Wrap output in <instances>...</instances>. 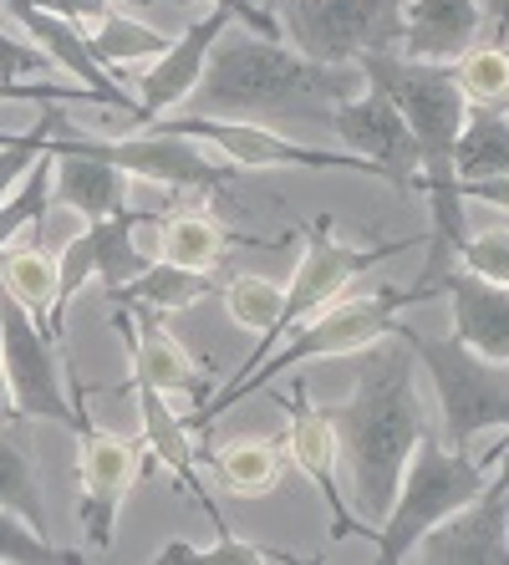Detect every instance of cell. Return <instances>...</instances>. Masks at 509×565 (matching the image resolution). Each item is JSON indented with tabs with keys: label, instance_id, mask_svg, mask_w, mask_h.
Wrapping results in <instances>:
<instances>
[{
	"label": "cell",
	"instance_id": "obj_1",
	"mask_svg": "<svg viewBox=\"0 0 509 565\" xmlns=\"http://www.w3.org/2000/svg\"><path fill=\"white\" fill-rule=\"evenodd\" d=\"M362 87V66L311 62L290 41L255 36L250 26L240 31L230 21L214 41L199 87L189 93V107H194V118L265 122L275 132L296 128V122H327L331 128V107Z\"/></svg>",
	"mask_w": 509,
	"mask_h": 565
},
{
	"label": "cell",
	"instance_id": "obj_2",
	"mask_svg": "<svg viewBox=\"0 0 509 565\" xmlns=\"http://www.w3.org/2000/svg\"><path fill=\"white\" fill-rule=\"evenodd\" d=\"M341 438V459L352 469V504L367 525L392 510L403 484L407 454L423 438V403H418V356L413 347L388 331L382 342L357 352L352 397L331 408Z\"/></svg>",
	"mask_w": 509,
	"mask_h": 565
},
{
	"label": "cell",
	"instance_id": "obj_3",
	"mask_svg": "<svg viewBox=\"0 0 509 565\" xmlns=\"http://www.w3.org/2000/svg\"><path fill=\"white\" fill-rule=\"evenodd\" d=\"M403 306H418V290L407 286H378L372 296H337V301H327L321 311L300 316L296 327L280 337V342L271 347V352L255 362L250 372H235L230 377V387H224L220 397H210L204 408L189 418V428H214V423L224 418V413L235 408L240 397H250L255 387H265V382H275L280 372L300 367V362H316V356H357L362 347L382 342L397 321L392 316L403 311Z\"/></svg>",
	"mask_w": 509,
	"mask_h": 565
},
{
	"label": "cell",
	"instance_id": "obj_4",
	"mask_svg": "<svg viewBox=\"0 0 509 565\" xmlns=\"http://www.w3.org/2000/svg\"><path fill=\"white\" fill-rule=\"evenodd\" d=\"M489 484V459H469L448 448L444 438H418V448L407 454L403 484H397V500L382 514L378 535V561L397 565L418 551V540L428 535L433 525H444L454 510H464L469 500H479V489Z\"/></svg>",
	"mask_w": 509,
	"mask_h": 565
},
{
	"label": "cell",
	"instance_id": "obj_5",
	"mask_svg": "<svg viewBox=\"0 0 509 565\" xmlns=\"http://www.w3.org/2000/svg\"><path fill=\"white\" fill-rule=\"evenodd\" d=\"M413 347L418 367L428 372L444 418V444L469 454V444L489 428H509V362L474 352L458 337H423V331L392 327Z\"/></svg>",
	"mask_w": 509,
	"mask_h": 565
},
{
	"label": "cell",
	"instance_id": "obj_6",
	"mask_svg": "<svg viewBox=\"0 0 509 565\" xmlns=\"http://www.w3.org/2000/svg\"><path fill=\"white\" fill-rule=\"evenodd\" d=\"M275 21L300 56L357 66L372 52H397L403 0H280Z\"/></svg>",
	"mask_w": 509,
	"mask_h": 565
},
{
	"label": "cell",
	"instance_id": "obj_7",
	"mask_svg": "<svg viewBox=\"0 0 509 565\" xmlns=\"http://www.w3.org/2000/svg\"><path fill=\"white\" fill-rule=\"evenodd\" d=\"M0 362L11 377V403L21 418L36 423H66V428H87V418L77 413V403L66 397L62 362H56L46 331L36 327V316L15 301L11 290L0 286Z\"/></svg>",
	"mask_w": 509,
	"mask_h": 565
},
{
	"label": "cell",
	"instance_id": "obj_8",
	"mask_svg": "<svg viewBox=\"0 0 509 565\" xmlns=\"http://www.w3.org/2000/svg\"><path fill=\"white\" fill-rule=\"evenodd\" d=\"M397 250H413V239H388V245H341V239L331 235V224L316 220L311 235H306V255H300L296 276H290V286H286V321H280L275 337H265V347H255V352L245 356V367L240 372L255 367V362H261V356L271 352L290 327H296L300 316H311V311H321L327 301H337L341 290L352 286L362 270H372L378 260H392Z\"/></svg>",
	"mask_w": 509,
	"mask_h": 565
},
{
	"label": "cell",
	"instance_id": "obj_9",
	"mask_svg": "<svg viewBox=\"0 0 509 565\" xmlns=\"http://www.w3.org/2000/svg\"><path fill=\"white\" fill-rule=\"evenodd\" d=\"M148 132H132V138H82L92 153H103L107 163H118L128 179H148L158 189H220L230 173H240L230 158L210 153L199 138H183V132L163 128V122H144Z\"/></svg>",
	"mask_w": 509,
	"mask_h": 565
},
{
	"label": "cell",
	"instance_id": "obj_10",
	"mask_svg": "<svg viewBox=\"0 0 509 565\" xmlns=\"http://www.w3.org/2000/svg\"><path fill=\"white\" fill-rule=\"evenodd\" d=\"M163 128L183 132V138H199L204 148H214L220 158H230L235 169H286V163H300V169H362L367 163L357 153H331V148H311L300 138H286V132L265 128V122H240V118H158Z\"/></svg>",
	"mask_w": 509,
	"mask_h": 565
},
{
	"label": "cell",
	"instance_id": "obj_11",
	"mask_svg": "<svg viewBox=\"0 0 509 565\" xmlns=\"http://www.w3.org/2000/svg\"><path fill=\"white\" fill-rule=\"evenodd\" d=\"M331 128L347 143V153H357L367 163V173H382L392 184H418V143L407 132L403 113L392 107V97L378 82H367L362 93L341 97L331 107Z\"/></svg>",
	"mask_w": 509,
	"mask_h": 565
},
{
	"label": "cell",
	"instance_id": "obj_12",
	"mask_svg": "<svg viewBox=\"0 0 509 565\" xmlns=\"http://www.w3.org/2000/svg\"><path fill=\"white\" fill-rule=\"evenodd\" d=\"M413 555L428 565H509V489L489 479L479 500L433 525Z\"/></svg>",
	"mask_w": 509,
	"mask_h": 565
},
{
	"label": "cell",
	"instance_id": "obj_13",
	"mask_svg": "<svg viewBox=\"0 0 509 565\" xmlns=\"http://www.w3.org/2000/svg\"><path fill=\"white\" fill-rule=\"evenodd\" d=\"M230 21H235V6H214L210 15H199L179 41H169V46L148 62L144 82H138V118L158 122L189 103V93L199 87L204 66H210L214 41H220V31L230 26Z\"/></svg>",
	"mask_w": 509,
	"mask_h": 565
},
{
	"label": "cell",
	"instance_id": "obj_14",
	"mask_svg": "<svg viewBox=\"0 0 509 565\" xmlns=\"http://www.w3.org/2000/svg\"><path fill=\"white\" fill-rule=\"evenodd\" d=\"M62 128V107H52V194L62 210L82 214V220H107V214L128 210V173L118 163H107L103 153H92L82 138Z\"/></svg>",
	"mask_w": 509,
	"mask_h": 565
},
{
	"label": "cell",
	"instance_id": "obj_15",
	"mask_svg": "<svg viewBox=\"0 0 509 565\" xmlns=\"http://www.w3.org/2000/svg\"><path fill=\"white\" fill-rule=\"evenodd\" d=\"M290 428H286V459L296 463L306 479L316 484L321 504L331 510V535H378V525H367L362 514L347 510L337 489V459H341V438H337V423H331L327 408H311L306 397L290 403Z\"/></svg>",
	"mask_w": 509,
	"mask_h": 565
},
{
	"label": "cell",
	"instance_id": "obj_16",
	"mask_svg": "<svg viewBox=\"0 0 509 565\" xmlns=\"http://www.w3.org/2000/svg\"><path fill=\"white\" fill-rule=\"evenodd\" d=\"M484 31V0H403L397 52L413 62L454 66Z\"/></svg>",
	"mask_w": 509,
	"mask_h": 565
},
{
	"label": "cell",
	"instance_id": "obj_17",
	"mask_svg": "<svg viewBox=\"0 0 509 565\" xmlns=\"http://www.w3.org/2000/svg\"><path fill=\"white\" fill-rule=\"evenodd\" d=\"M438 290L448 296L458 342L484 356H495V362H509V286L454 265V270L438 280Z\"/></svg>",
	"mask_w": 509,
	"mask_h": 565
},
{
	"label": "cell",
	"instance_id": "obj_18",
	"mask_svg": "<svg viewBox=\"0 0 509 565\" xmlns=\"http://www.w3.org/2000/svg\"><path fill=\"white\" fill-rule=\"evenodd\" d=\"M132 387H138V418H144L148 454H153L163 469L179 473V484L199 500V510L214 514V525H224L220 510H214V500L204 494V484H199V459H194V444H189V423L173 413L169 393H158V387H148V382H132Z\"/></svg>",
	"mask_w": 509,
	"mask_h": 565
},
{
	"label": "cell",
	"instance_id": "obj_19",
	"mask_svg": "<svg viewBox=\"0 0 509 565\" xmlns=\"http://www.w3.org/2000/svg\"><path fill=\"white\" fill-rule=\"evenodd\" d=\"M0 286L36 316L41 331H56V260L41 245V230L26 224L21 235L0 250Z\"/></svg>",
	"mask_w": 509,
	"mask_h": 565
},
{
	"label": "cell",
	"instance_id": "obj_20",
	"mask_svg": "<svg viewBox=\"0 0 509 565\" xmlns=\"http://www.w3.org/2000/svg\"><path fill=\"white\" fill-rule=\"evenodd\" d=\"M138 444L118 434H97V428H82L77 434V479H82V500H107L123 504L128 489L138 484Z\"/></svg>",
	"mask_w": 509,
	"mask_h": 565
},
{
	"label": "cell",
	"instance_id": "obj_21",
	"mask_svg": "<svg viewBox=\"0 0 509 565\" xmlns=\"http://www.w3.org/2000/svg\"><path fill=\"white\" fill-rule=\"evenodd\" d=\"M132 347V382H148L158 393H199V367L183 352L173 331H163L153 316H138V331H128Z\"/></svg>",
	"mask_w": 509,
	"mask_h": 565
},
{
	"label": "cell",
	"instance_id": "obj_22",
	"mask_svg": "<svg viewBox=\"0 0 509 565\" xmlns=\"http://www.w3.org/2000/svg\"><path fill=\"white\" fill-rule=\"evenodd\" d=\"M454 169H458V184L509 173V118L505 113H495V107H469L464 132H458V148H454Z\"/></svg>",
	"mask_w": 509,
	"mask_h": 565
},
{
	"label": "cell",
	"instance_id": "obj_23",
	"mask_svg": "<svg viewBox=\"0 0 509 565\" xmlns=\"http://www.w3.org/2000/svg\"><path fill=\"white\" fill-rule=\"evenodd\" d=\"M158 260L210 276L214 265L224 260V230L210 220V214H199V210L169 214V220L158 224Z\"/></svg>",
	"mask_w": 509,
	"mask_h": 565
},
{
	"label": "cell",
	"instance_id": "obj_24",
	"mask_svg": "<svg viewBox=\"0 0 509 565\" xmlns=\"http://www.w3.org/2000/svg\"><path fill=\"white\" fill-rule=\"evenodd\" d=\"M132 230H138V214L132 210H118L107 214V220H92L87 224V245H92V265H97V276H103L107 290L128 286L138 270L153 265V255H144L132 245Z\"/></svg>",
	"mask_w": 509,
	"mask_h": 565
},
{
	"label": "cell",
	"instance_id": "obj_25",
	"mask_svg": "<svg viewBox=\"0 0 509 565\" xmlns=\"http://www.w3.org/2000/svg\"><path fill=\"white\" fill-rule=\"evenodd\" d=\"M458 93L469 97V107H509V26H499L495 41H474L469 52L454 62Z\"/></svg>",
	"mask_w": 509,
	"mask_h": 565
},
{
	"label": "cell",
	"instance_id": "obj_26",
	"mask_svg": "<svg viewBox=\"0 0 509 565\" xmlns=\"http://www.w3.org/2000/svg\"><path fill=\"white\" fill-rule=\"evenodd\" d=\"M210 290V280L199 276V270H183V265H169V260H153L148 270L128 280V286L107 290L113 301H132L144 306V311H189Z\"/></svg>",
	"mask_w": 509,
	"mask_h": 565
},
{
	"label": "cell",
	"instance_id": "obj_27",
	"mask_svg": "<svg viewBox=\"0 0 509 565\" xmlns=\"http://www.w3.org/2000/svg\"><path fill=\"white\" fill-rule=\"evenodd\" d=\"M220 463V479L230 494L240 500H261L280 489V448L275 444H255V438H240V444H224L214 454Z\"/></svg>",
	"mask_w": 509,
	"mask_h": 565
},
{
	"label": "cell",
	"instance_id": "obj_28",
	"mask_svg": "<svg viewBox=\"0 0 509 565\" xmlns=\"http://www.w3.org/2000/svg\"><path fill=\"white\" fill-rule=\"evenodd\" d=\"M87 46H92V56L113 72V66H128V62H153L163 46H169V36H158L153 26H144V21H132L128 11H113L97 21V26L87 31Z\"/></svg>",
	"mask_w": 509,
	"mask_h": 565
},
{
	"label": "cell",
	"instance_id": "obj_29",
	"mask_svg": "<svg viewBox=\"0 0 509 565\" xmlns=\"http://www.w3.org/2000/svg\"><path fill=\"white\" fill-rule=\"evenodd\" d=\"M224 311H230L235 327L275 337L280 321H286V286H275L265 276H235L230 290H224Z\"/></svg>",
	"mask_w": 509,
	"mask_h": 565
},
{
	"label": "cell",
	"instance_id": "obj_30",
	"mask_svg": "<svg viewBox=\"0 0 509 565\" xmlns=\"http://www.w3.org/2000/svg\"><path fill=\"white\" fill-rule=\"evenodd\" d=\"M0 504L6 510H21L36 530H46V500H41V484H36V469H31L26 448L15 444L11 434H0Z\"/></svg>",
	"mask_w": 509,
	"mask_h": 565
},
{
	"label": "cell",
	"instance_id": "obj_31",
	"mask_svg": "<svg viewBox=\"0 0 509 565\" xmlns=\"http://www.w3.org/2000/svg\"><path fill=\"white\" fill-rule=\"evenodd\" d=\"M77 555L52 545L46 530H36L21 510L0 504V565H72Z\"/></svg>",
	"mask_w": 509,
	"mask_h": 565
},
{
	"label": "cell",
	"instance_id": "obj_32",
	"mask_svg": "<svg viewBox=\"0 0 509 565\" xmlns=\"http://www.w3.org/2000/svg\"><path fill=\"white\" fill-rule=\"evenodd\" d=\"M46 143H52V103H41V122L26 138H6V143H0V204L15 194V184H21L31 173V163L46 153Z\"/></svg>",
	"mask_w": 509,
	"mask_h": 565
},
{
	"label": "cell",
	"instance_id": "obj_33",
	"mask_svg": "<svg viewBox=\"0 0 509 565\" xmlns=\"http://www.w3.org/2000/svg\"><path fill=\"white\" fill-rule=\"evenodd\" d=\"M52 56L41 52L36 41L26 31H15L0 21V77L6 82H21V77H41V72H52Z\"/></svg>",
	"mask_w": 509,
	"mask_h": 565
},
{
	"label": "cell",
	"instance_id": "obj_34",
	"mask_svg": "<svg viewBox=\"0 0 509 565\" xmlns=\"http://www.w3.org/2000/svg\"><path fill=\"white\" fill-rule=\"evenodd\" d=\"M458 265L474 270V276H484V280L509 286V230H484V235H469V245H464Z\"/></svg>",
	"mask_w": 509,
	"mask_h": 565
},
{
	"label": "cell",
	"instance_id": "obj_35",
	"mask_svg": "<svg viewBox=\"0 0 509 565\" xmlns=\"http://www.w3.org/2000/svg\"><path fill=\"white\" fill-rule=\"evenodd\" d=\"M92 270H97V265H92V245H87V230H82L77 239H66L62 260H56V327H62L66 306L77 301V290L87 286Z\"/></svg>",
	"mask_w": 509,
	"mask_h": 565
},
{
	"label": "cell",
	"instance_id": "obj_36",
	"mask_svg": "<svg viewBox=\"0 0 509 565\" xmlns=\"http://www.w3.org/2000/svg\"><path fill=\"white\" fill-rule=\"evenodd\" d=\"M199 561H210V565H290L296 555H280V551H265V545H250V540L224 535L220 545H204Z\"/></svg>",
	"mask_w": 509,
	"mask_h": 565
},
{
	"label": "cell",
	"instance_id": "obj_37",
	"mask_svg": "<svg viewBox=\"0 0 509 565\" xmlns=\"http://www.w3.org/2000/svg\"><path fill=\"white\" fill-rule=\"evenodd\" d=\"M36 6H41V11H52V15H62L66 26H77L82 36H87V31L97 26V21H103L118 0H36Z\"/></svg>",
	"mask_w": 509,
	"mask_h": 565
},
{
	"label": "cell",
	"instance_id": "obj_38",
	"mask_svg": "<svg viewBox=\"0 0 509 565\" xmlns=\"http://www.w3.org/2000/svg\"><path fill=\"white\" fill-rule=\"evenodd\" d=\"M464 199H479V204H495V210L509 214V173H499V179H474V184H464Z\"/></svg>",
	"mask_w": 509,
	"mask_h": 565
},
{
	"label": "cell",
	"instance_id": "obj_39",
	"mask_svg": "<svg viewBox=\"0 0 509 565\" xmlns=\"http://www.w3.org/2000/svg\"><path fill=\"white\" fill-rule=\"evenodd\" d=\"M15 403H11V377H6V362H0V418H11Z\"/></svg>",
	"mask_w": 509,
	"mask_h": 565
},
{
	"label": "cell",
	"instance_id": "obj_40",
	"mask_svg": "<svg viewBox=\"0 0 509 565\" xmlns=\"http://www.w3.org/2000/svg\"><path fill=\"white\" fill-rule=\"evenodd\" d=\"M484 6L495 11V21H499V26H509V0H484Z\"/></svg>",
	"mask_w": 509,
	"mask_h": 565
},
{
	"label": "cell",
	"instance_id": "obj_41",
	"mask_svg": "<svg viewBox=\"0 0 509 565\" xmlns=\"http://www.w3.org/2000/svg\"><path fill=\"white\" fill-rule=\"evenodd\" d=\"M118 6H132V11H138V6H153V0H118Z\"/></svg>",
	"mask_w": 509,
	"mask_h": 565
},
{
	"label": "cell",
	"instance_id": "obj_42",
	"mask_svg": "<svg viewBox=\"0 0 509 565\" xmlns=\"http://www.w3.org/2000/svg\"><path fill=\"white\" fill-rule=\"evenodd\" d=\"M505 118H509V107H505Z\"/></svg>",
	"mask_w": 509,
	"mask_h": 565
}]
</instances>
